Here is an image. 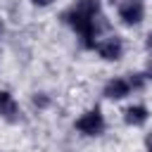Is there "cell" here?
I'll return each mask as SVG.
<instances>
[{"label": "cell", "instance_id": "1", "mask_svg": "<svg viewBox=\"0 0 152 152\" xmlns=\"http://www.w3.org/2000/svg\"><path fill=\"white\" fill-rule=\"evenodd\" d=\"M64 21L83 38L86 48H95L97 33L107 28L104 17L100 14V0H78L71 10L64 12Z\"/></svg>", "mask_w": 152, "mask_h": 152}, {"label": "cell", "instance_id": "2", "mask_svg": "<svg viewBox=\"0 0 152 152\" xmlns=\"http://www.w3.org/2000/svg\"><path fill=\"white\" fill-rule=\"evenodd\" d=\"M76 131L83 133V135H100V133L104 131V119H102L100 109H90V112H86L83 116H78Z\"/></svg>", "mask_w": 152, "mask_h": 152}, {"label": "cell", "instance_id": "3", "mask_svg": "<svg viewBox=\"0 0 152 152\" xmlns=\"http://www.w3.org/2000/svg\"><path fill=\"white\" fill-rule=\"evenodd\" d=\"M142 17H145V7H142L140 0H124V2L119 5V19H121L126 26L140 24Z\"/></svg>", "mask_w": 152, "mask_h": 152}, {"label": "cell", "instance_id": "4", "mask_svg": "<svg viewBox=\"0 0 152 152\" xmlns=\"http://www.w3.org/2000/svg\"><path fill=\"white\" fill-rule=\"evenodd\" d=\"M95 48H97V55H100L102 59H107V62H116V59H121V55H124V43H121V38H116V36H109V38L100 40Z\"/></svg>", "mask_w": 152, "mask_h": 152}, {"label": "cell", "instance_id": "5", "mask_svg": "<svg viewBox=\"0 0 152 152\" xmlns=\"http://www.w3.org/2000/svg\"><path fill=\"white\" fill-rule=\"evenodd\" d=\"M104 97H109V100H124L128 93H131V86H128V81L126 78H112V81H107V86H104Z\"/></svg>", "mask_w": 152, "mask_h": 152}, {"label": "cell", "instance_id": "6", "mask_svg": "<svg viewBox=\"0 0 152 152\" xmlns=\"http://www.w3.org/2000/svg\"><path fill=\"white\" fill-rule=\"evenodd\" d=\"M0 116L7 121H17V116H19V104L14 102V97L7 90H0Z\"/></svg>", "mask_w": 152, "mask_h": 152}, {"label": "cell", "instance_id": "7", "mask_svg": "<svg viewBox=\"0 0 152 152\" xmlns=\"http://www.w3.org/2000/svg\"><path fill=\"white\" fill-rule=\"evenodd\" d=\"M147 107H142V104H133V107H128L126 112H124V121L128 124V126H142L145 121H147Z\"/></svg>", "mask_w": 152, "mask_h": 152}, {"label": "cell", "instance_id": "8", "mask_svg": "<svg viewBox=\"0 0 152 152\" xmlns=\"http://www.w3.org/2000/svg\"><path fill=\"white\" fill-rule=\"evenodd\" d=\"M126 81H128L131 90H138V88H142V83H145V74H131V78H126Z\"/></svg>", "mask_w": 152, "mask_h": 152}, {"label": "cell", "instance_id": "9", "mask_svg": "<svg viewBox=\"0 0 152 152\" xmlns=\"http://www.w3.org/2000/svg\"><path fill=\"white\" fill-rule=\"evenodd\" d=\"M33 102H36V104H40V107H45V104H48V97H45V95H36V97H33Z\"/></svg>", "mask_w": 152, "mask_h": 152}, {"label": "cell", "instance_id": "10", "mask_svg": "<svg viewBox=\"0 0 152 152\" xmlns=\"http://www.w3.org/2000/svg\"><path fill=\"white\" fill-rule=\"evenodd\" d=\"M33 5H38V7H48V5H52V0H31Z\"/></svg>", "mask_w": 152, "mask_h": 152}, {"label": "cell", "instance_id": "11", "mask_svg": "<svg viewBox=\"0 0 152 152\" xmlns=\"http://www.w3.org/2000/svg\"><path fill=\"white\" fill-rule=\"evenodd\" d=\"M145 147H147V152H152V133H147V138H145Z\"/></svg>", "mask_w": 152, "mask_h": 152}, {"label": "cell", "instance_id": "12", "mask_svg": "<svg viewBox=\"0 0 152 152\" xmlns=\"http://www.w3.org/2000/svg\"><path fill=\"white\" fill-rule=\"evenodd\" d=\"M145 78H152V62L147 64V74H145Z\"/></svg>", "mask_w": 152, "mask_h": 152}, {"label": "cell", "instance_id": "13", "mask_svg": "<svg viewBox=\"0 0 152 152\" xmlns=\"http://www.w3.org/2000/svg\"><path fill=\"white\" fill-rule=\"evenodd\" d=\"M147 50H150V52H152V33H150V36H147Z\"/></svg>", "mask_w": 152, "mask_h": 152}]
</instances>
